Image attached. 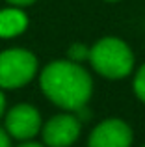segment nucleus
<instances>
[{
    "instance_id": "nucleus-1",
    "label": "nucleus",
    "mask_w": 145,
    "mask_h": 147,
    "mask_svg": "<svg viewBox=\"0 0 145 147\" xmlns=\"http://www.w3.org/2000/svg\"><path fill=\"white\" fill-rule=\"evenodd\" d=\"M39 86L50 102L71 112L86 106L93 91L91 76L82 65L72 60H58L48 63L41 71Z\"/></svg>"
},
{
    "instance_id": "nucleus-2",
    "label": "nucleus",
    "mask_w": 145,
    "mask_h": 147,
    "mask_svg": "<svg viewBox=\"0 0 145 147\" xmlns=\"http://www.w3.org/2000/svg\"><path fill=\"white\" fill-rule=\"evenodd\" d=\"M89 63L99 75L110 80L125 78L134 67V54L119 37H102L89 49Z\"/></svg>"
},
{
    "instance_id": "nucleus-3",
    "label": "nucleus",
    "mask_w": 145,
    "mask_h": 147,
    "mask_svg": "<svg viewBox=\"0 0 145 147\" xmlns=\"http://www.w3.org/2000/svg\"><path fill=\"white\" fill-rule=\"evenodd\" d=\"M37 58L26 49H6L0 52V88L17 90L36 76Z\"/></svg>"
},
{
    "instance_id": "nucleus-4",
    "label": "nucleus",
    "mask_w": 145,
    "mask_h": 147,
    "mask_svg": "<svg viewBox=\"0 0 145 147\" xmlns=\"http://www.w3.org/2000/svg\"><path fill=\"white\" fill-rule=\"evenodd\" d=\"M80 129L78 115L58 114L43 125V142L47 147H71L78 140Z\"/></svg>"
},
{
    "instance_id": "nucleus-5",
    "label": "nucleus",
    "mask_w": 145,
    "mask_h": 147,
    "mask_svg": "<svg viewBox=\"0 0 145 147\" xmlns=\"http://www.w3.org/2000/svg\"><path fill=\"white\" fill-rule=\"evenodd\" d=\"M6 130L15 140H32L41 130V115L32 104H17L6 114Z\"/></svg>"
},
{
    "instance_id": "nucleus-6",
    "label": "nucleus",
    "mask_w": 145,
    "mask_h": 147,
    "mask_svg": "<svg viewBox=\"0 0 145 147\" xmlns=\"http://www.w3.org/2000/svg\"><path fill=\"white\" fill-rule=\"evenodd\" d=\"M132 130L123 119H106L89 134L87 147H130Z\"/></svg>"
},
{
    "instance_id": "nucleus-7",
    "label": "nucleus",
    "mask_w": 145,
    "mask_h": 147,
    "mask_svg": "<svg viewBox=\"0 0 145 147\" xmlns=\"http://www.w3.org/2000/svg\"><path fill=\"white\" fill-rule=\"evenodd\" d=\"M28 26V17L19 6L0 9V37H17Z\"/></svg>"
},
{
    "instance_id": "nucleus-8",
    "label": "nucleus",
    "mask_w": 145,
    "mask_h": 147,
    "mask_svg": "<svg viewBox=\"0 0 145 147\" xmlns=\"http://www.w3.org/2000/svg\"><path fill=\"white\" fill-rule=\"evenodd\" d=\"M69 60H72V61H82V60H87L89 58V49L86 47L84 43H75V45H71L69 47Z\"/></svg>"
},
{
    "instance_id": "nucleus-9",
    "label": "nucleus",
    "mask_w": 145,
    "mask_h": 147,
    "mask_svg": "<svg viewBox=\"0 0 145 147\" xmlns=\"http://www.w3.org/2000/svg\"><path fill=\"white\" fill-rule=\"evenodd\" d=\"M134 93L142 102H145V63L140 67V71L134 76Z\"/></svg>"
},
{
    "instance_id": "nucleus-10",
    "label": "nucleus",
    "mask_w": 145,
    "mask_h": 147,
    "mask_svg": "<svg viewBox=\"0 0 145 147\" xmlns=\"http://www.w3.org/2000/svg\"><path fill=\"white\" fill-rule=\"evenodd\" d=\"M0 147H11V136L6 129H0Z\"/></svg>"
},
{
    "instance_id": "nucleus-11",
    "label": "nucleus",
    "mask_w": 145,
    "mask_h": 147,
    "mask_svg": "<svg viewBox=\"0 0 145 147\" xmlns=\"http://www.w3.org/2000/svg\"><path fill=\"white\" fill-rule=\"evenodd\" d=\"M6 2H9L11 6H19V7H22V6H30V4H34L36 0H6Z\"/></svg>"
},
{
    "instance_id": "nucleus-12",
    "label": "nucleus",
    "mask_w": 145,
    "mask_h": 147,
    "mask_svg": "<svg viewBox=\"0 0 145 147\" xmlns=\"http://www.w3.org/2000/svg\"><path fill=\"white\" fill-rule=\"evenodd\" d=\"M4 112H6V97H4V91L0 88V117L4 115Z\"/></svg>"
},
{
    "instance_id": "nucleus-13",
    "label": "nucleus",
    "mask_w": 145,
    "mask_h": 147,
    "mask_svg": "<svg viewBox=\"0 0 145 147\" xmlns=\"http://www.w3.org/2000/svg\"><path fill=\"white\" fill-rule=\"evenodd\" d=\"M17 147H45V145H41V144H36V142H30V140H24L21 145H17Z\"/></svg>"
},
{
    "instance_id": "nucleus-14",
    "label": "nucleus",
    "mask_w": 145,
    "mask_h": 147,
    "mask_svg": "<svg viewBox=\"0 0 145 147\" xmlns=\"http://www.w3.org/2000/svg\"><path fill=\"white\" fill-rule=\"evenodd\" d=\"M108 2H117V0H108Z\"/></svg>"
}]
</instances>
